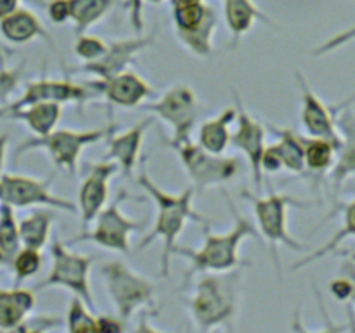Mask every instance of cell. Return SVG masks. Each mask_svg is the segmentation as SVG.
Masks as SVG:
<instances>
[{"label":"cell","instance_id":"obj_44","mask_svg":"<svg viewBox=\"0 0 355 333\" xmlns=\"http://www.w3.org/2000/svg\"><path fill=\"white\" fill-rule=\"evenodd\" d=\"M19 7V0H0V19L9 16Z\"/></svg>","mask_w":355,"mask_h":333},{"label":"cell","instance_id":"obj_49","mask_svg":"<svg viewBox=\"0 0 355 333\" xmlns=\"http://www.w3.org/2000/svg\"><path fill=\"white\" fill-rule=\"evenodd\" d=\"M350 257H352V259H355V252H352V253H349Z\"/></svg>","mask_w":355,"mask_h":333},{"label":"cell","instance_id":"obj_28","mask_svg":"<svg viewBox=\"0 0 355 333\" xmlns=\"http://www.w3.org/2000/svg\"><path fill=\"white\" fill-rule=\"evenodd\" d=\"M54 219L55 214L52 210L38 208V210L31 212L28 217H24L23 221L17 222L21 245L37 250L44 248L49 241V236H51V228Z\"/></svg>","mask_w":355,"mask_h":333},{"label":"cell","instance_id":"obj_25","mask_svg":"<svg viewBox=\"0 0 355 333\" xmlns=\"http://www.w3.org/2000/svg\"><path fill=\"white\" fill-rule=\"evenodd\" d=\"M61 114L62 108L59 103H37L9 113L6 118L24 121L35 135L42 137L54 130L55 125L61 120Z\"/></svg>","mask_w":355,"mask_h":333},{"label":"cell","instance_id":"obj_9","mask_svg":"<svg viewBox=\"0 0 355 333\" xmlns=\"http://www.w3.org/2000/svg\"><path fill=\"white\" fill-rule=\"evenodd\" d=\"M52 269L47 278L37 283V290L51 287H62L71 291L73 295L82 298L90 309H94L92 290H90L89 273L94 264V257L80 255V253L69 252L68 246L55 238L51 245Z\"/></svg>","mask_w":355,"mask_h":333},{"label":"cell","instance_id":"obj_21","mask_svg":"<svg viewBox=\"0 0 355 333\" xmlns=\"http://www.w3.org/2000/svg\"><path fill=\"white\" fill-rule=\"evenodd\" d=\"M0 35L6 38L9 44H28L35 38H45L49 44L54 47V38L47 31V28L42 24V21L35 16L31 10L17 7L14 12L0 19Z\"/></svg>","mask_w":355,"mask_h":333},{"label":"cell","instance_id":"obj_18","mask_svg":"<svg viewBox=\"0 0 355 333\" xmlns=\"http://www.w3.org/2000/svg\"><path fill=\"white\" fill-rule=\"evenodd\" d=\"M99 96L106 97L110 103L118 104L121 108L141 106L146 99L155 96L148 82L134 71H123L110 76L106 80H92L87 82Z\"/></svg>","mask_w":355,"mask_h":333},{"label":"cell","instance_id":"obj_13","mask_svg":"<svg viewBox=\"0 0 355 333\" xmlns=\"http://www.w3.org/2000/svg\"><path fill=\"white\" fill-rule=\"evenodd\" d=\"M99 94L89 85V83H75L71 80H51L47 76H42L40 80L28 82L23 96L14 103L0 108V118H6L9 113H14L17 110L31 106L37 103H75L83 106L89 101L96 99Z\"/></svg>","mask_w":355,"mask_h":333},{"label":"cell","instance_id":"obj_20","mask_svg":"<svg viewBox=\"0 0 355 333\" xmlns=\"http://www.w3.org/2000/svg\"><path fill=\"white\" fill-rule=\"evenodd\" d=\"M149 123H151V120L146 118L123 134L116 135V132H114L107 137V155L104 160L116 162L127 177L132 176L135 165H137L139 153L142 148V137H144V132Z\"/></svg>","mask_w":355,"mask_h":333},{"label":"cell","instance_id":"obj_36","mask_svg":"<svg viewBox=\"0 0 355 333\" xmlns=\"http://www.w3.org/2000/svg\"><path fill=\"white\" fill-rule=\"evenodd\" d=\"M24 66L26 62H19L16 68H3L2 61H0V103L7 101V97L17 89L21 78H23Z\"/></svg>","mask_w":355,"mask_h":333},{"label":"cell","instance_id":"obj_1","mask_svg":"<svg viewBox=\"0 0 355 333\" xmlns=\"http://www.w3.org/2000/svg\"><path fill=\"white\" fill-rule=\"evenodd\" d=\"M139 186L155 200L156 203V221L155 228L148 236L142 238V241L137 245V250H144L156 239L163 241V253H162V276L168 278L170 274V260H172L173 252H175L177 239H179L180 232L184 231L186 224L189 221L200 222L205 224L208 222L203 215L198 214L193 207L194 191L193 186L186 187L182 193H168V191L162 189L156 186L155 180L148 176L146 172L139 173L137 179Z\"/></svg>","mask_w":355,"mask_h":333},{"label":"cell","instance_id":"obj_46","mask_svg":"<svg viewBox=\"0 0 355 333\" xmlns=\"http://www.w3.org/2000/svg\"><path fill=\"white\" fill-rule=\"evenodd\" d=\"M198 2H205V0H170L172 7H184V6H191V3H198Z\"/></svg>","mask_w":355,"mask_h":333},{"label":"cell","instance_id":"obj_35","mask_svg":"<svg viewBox=\"0 0 355 333\" xmlns=\"http://www.w3.org/2000/svg\"><path fill=\"white\" fill-rule=\"evenodd\" d=\"M107 42H104L103 38L92 37V35H78V40L75 44V54L80 59H83L85 62L96 61L101 56L106 52Z\"/></svg>","mask_w":355,"mask_h":333},{"label":"cell","instance_id":"obj_10","mask_svg":"<svg viewBox=\"0 0 355 333\" xmlns=\"http://www.w3.org/2000/svg\"><path fill=\"white\" fill-rule=\"evenodd\" d=\"M141 106L144 111L158 114L163 121L172 127L173 134L166 141V144H175V142L191 139L201 110L196 94L187 85H173L158 101L141 104Z\"/></svg>","mask_w":355,"mask_h":333},{"label":"cell","instance_id":"obj_2","mask_svg":"<svg viewBox=\"0 0 355 333\" xmlns=\"http://www.w3.org/2000/svg\"><path fill=\"white\" fill-rule=\"evenodd\" d=\"M229 208L234 215V225L227 232L214 234L207 229L203 246L198 250L182 248L179 245L175 246L173 253L189 260V269L186 273L187 278L198 273H229V271H234L238 267L248 266V262H245L239 257V246L245 239L259 238V232H257L252 221L239 214L232 207L231 201H229Z\"/></svg>","mask_w":355,"mask_h":333},{"label":"cell","instance_id":"obj_43","mask_svg":"<svg viewBox=\"0 0 355 333\" xmlns=\"http://www.w3.org/2000/svg\"><path fill=\"white\" fill-rule=\"evenodd\" d=\"M342 274H345L347 278L350 280V297H349V302H352L355 305V259L349 255V259L345 260V262L342 264Z\"/></svg>","mask_w":355,"mask_h":333},{"label":"cell","instance_id":"obj_24","mask_svg":"<svg viewBox=\"0 0 355 333\" xmlns=\"http://www.w3.org/2000/svg\"><path fill=\"white\" fill-rule=\"evenodd\" d=\"M35 309V293L26 288L0 290V330H17Z\"/></svg>","mask_w":355,"mask_h":333},{"label":"cell","instance_id":"obj_37","mask_svg":"<svg viewBox=\"0 0 355 333\" xmlns=\"http://www.w3.org/2000/svg\"><path fill=\"white\" fill-rule=\"evenodd\" d=\"M61 323L62 319L58 318V316H35V318H30V316H28L17 330H19V332H44V330L61 326Z\"/></svg>","mask_w":355,"mask_h":333},{"label":"cell","instance_id":"obj_15","mask_svg":"<svg viewBox=\"0 0 355 333\" xmlns=\"http://www.w3.org/2000/svg\"><path fill=\"white\" fill-rule=\"evenodd\" d=\"M120 170L116 162L104 160L87 166V176L78 189V214L82 217L83 231L89 229L90 222L106 207L110 194V180Z\"/></svg>","mask_w":355,"mask_h":333},{"label":"cell","instance_id":"obj_14","mask_svg":"<svg viewBox=\"0 0 355 333\" xmlns=\"http://www.w3.org/2000/svg\"><path fill=\"white\" fill-rule=\"evenodd\" d=\"M236 101V132L231 134V144L243 151L252 169L253 184L257 191H262L263 187V170H262V156L266 151V127L260 121H257L252 114L246 111L243 104L241 96L234 90Z\"/></svg>","mask_w":355,"mask_h":333},{"label":"cell","instance_id":"obj_29","mask_svg":"<svg viewBox=\"0 0 355 333\" xmlns=\"http://www.w3.org/2000/svg\"><path fill=\"white\" fill-rule=\"evenodd\" d=\"M218 26V16L217 10H211L207 16V19L201 24H198L196 28L189 31H179L177 38L193 52L198 58H210L211 52H214V33Z\"/></svg>","mask_w":355,"mask_h":333},{"label":"cell","instance_id":"obj_22","mask_svg":"<svg viewBox=\"0 0 355 333\" xmlns=\"http://www.w3.org/2000/svg\"><path fill=\"white\" fill-rule=\"evenodd\" d=\"M222 3H224V19L231 31L234 47L239 44L243 35L252 30L257 21H262L267 26H276L274 21L253 0H222Z\"/></svg>","mask_w":355,"mask_h":333},{"label":"cell","instance_id":"obj_27","mask_svg":"<svg viewBox=\"0 0 355 333\" xmlns=\"http://www.w3.org/2000/svg\"><path fill=\"white\" fill-rule=\"evenodd\" d=\"M304 158H305V170L312 177H322L326 172L333 169L336 160V148L331 141L321 137H304Z\"/></svg>","mask_w":355,"mask_h":333},{"label":"cell","instance_id":"obj_34","mask_svg":"<svg viewBox=\"0 0 355 333\" xmlns=\"http://www.w3.org/2000/svg\"><path fill=\"white\" fill-rule=\"evenodd\" d=\"M89 309V305L76 295L69 300L68 314H66V328H68V332H97L96 318L90 314Z\"/></svg>","mask_w":355,"mask_h":333},{"label":"cell","instance_id":"obj_38","mask_svg":"<svg viewBox=\"0 0 355 333\" xmlns=\"http://www.w3.org/2000/svg\"><path fill=\"white\" fill-rule=\"evenodd\" d=\"M352 40H355V24L352 28H349V30L342 31V33L335 35V37H331L329 40H326L321 47L315 49L314 56H326L329 54V52L336 51V49L343 47V45H347Z\"/></svg>","mask_w":355,"mask_h":333},{"label":"cell","instance_id":"obj_26","mask_svg":"<svg viewBox=\"0 0 355 333\" xmlns=\"http://www.w3.org/2000/svg\"><path fill=\"white\" fill-rule=\"evenodd\" d=\"M340 210H342V214H343L342 229H340V231L336 232L331 239H328L324 245L319 246V248H315V250H312V252H309L304 259L298 260V262L293 266V271L304 269V267L314 264L315 260H321V259H324V257L331 255V253H336V250L340 248V245H342L345 239L355 238V200L343 205Z\"/></svg>","mask_w":355,"mask_h":333},{"label":"cell","instance_id":"obj_4","mask_svg":"<svg viewBox=\"0 0 355 333\" xmlns=\"http://www.w3.org/2000/svg\"><path fill=\"white\" fill-rule=\"evenodd\" d=\"M243 198L252 201L253 214H255L257 224H259L260 234L269 243V248L274 255L277 269H279V257H277V246L284 245L293 252H304L309 250L305 243L298 241L295 236L288 231V210L293 207H307L305 201L297 200L288 194L272 193L269 196H255L243 189Z\"/></svg>","mask_w":355,"mask_h":333},{"label":"cell","instance_id":"obj_31","mask_svg":"<svg viewBox=\"0 0 355 333\" xmlns=\"http://www.w3.org/2000/svg\"><path fill=\"white\" fill-rule=\"evenodd\" d=\"M19 228H17L14 207L0 203V259L3 264H10L12 257L21 248Z\"/></svg>","mask_w":355,"mask_h":333},{"label":"cell","instance_id":"obj_50","mask_svg":"<svg viewBox=\"0 0 355 333\" xmlns=\"http://www.w3.org/2000/svg\"><path fill=\"white\" fill-rule=\"evenodd\" d=\"M2 264H3V262H2V259H0V266H2Z\"/></svg>","mask_w":355,"mask_h":333},{"label":"cell","instance_id":"obj_33","mask_svg":"<svg viewBox=\"0 0 355 333\" xmlns=\"http://www.w3.org/2000/svg\"><path fill=\"white\" fill-rule=\"evenodd\" d=\"M211 10H214V7L205 2L191 3V6L184 7H172V19L173 26H175V33L189 31L196 28L198 24H201L207 19V16Z\"/></svg>","mask_w":355,"mask_h":333},{"label":"cell","instance_id":"obj_3","mask_svg":"<svg viewBox=\"0 0 355 333\" xmlns=\"http://www.w3.org/2000/svg\"><path fill=\"white\" fill-rule=\"evenodd\" d=\"M239 273H203L189 300L191 316L203 332L232 323L238 311Z\"/></svg>","mask_w":355,"mask_h":333},{"label":"cell","instance_id":"obj_32","mask_svg":"<svg viewBox=\"0 0 355 333\" xmlns=\"http://www.w3.org/2000/svg\"><path fill=\"white\" fill-rule=\"evenodd\" d=\"M42 264H44V257H42L40 250L30 248V246H21L16 255L12 257V260H10L17 287L24 280L35 276L42 269Z\"/></svg>","mask_w":355,"mask_h":333},{"label":"cell","instance_id":"obj_47","mask_svg":"<svg viewBox=\"0 0 355 333\" xmlns=\"http://www.w3.org/2000/svg\"><path fill=\"white\" fill-rule=\"evenodd\" d=\"M0 54H12V51H10L9 47H6L2 40H0ZM0 59H2V58H0Z\"/></svg>","mask_w":355,"mask_h":333},{"label":"cell","instance_id":"obj_23","mask_svg":"<svg viewBox=\"0 0 355 333\" xmlns=\"http://www.w3.org/2000/svg\"><path fill=\"white\" fill-rule=\"evenodd\" d=\"M236 121V106H229L217 117L203 121L198 132V144L215 155H224L231 146V125Z\"/></svg>","mask_w":355,"mask_h":333},{"label":"cell","instance_id":"obj_42","mask_svg":"<svg viewBox=\"0 0 355 333\" xmlns=\"http://www.w3.org/2000/svg\"><path fill=\"white\" fill-rule=\"evenodd\" d=\"M97 332H121L123 330V319L111 318V316H97L96 318Z\"/></svg>","mask_w":355,"mask_h":333},{"label":"cell","instance_id":"obj_5","mask_svg":"<svg viewBox=\"0 0 355 333\" xmlns=\"http://www.w3.org/2000/svg\"><path fill=\"white\" fill-rule=\"evenodd\" d=\"M116 130L118 125L110 123L106 127L94 128V130H52L51 134L42 135V137L35 135V137L28 139L23 144L17 146L14 160L19 158L23 153L31 151V149H45L55 166L76 173V170H78V158L82 155L83 148L94 144V142H99L101 139H107Z\"/></svg>","mask_w":355,"mask_h":333},{"label":"cell","instance_id":"obj_39","mask_svg":"<svg viewBox=\"0 0 355 333\" xmlns=\"http://www.w3.org/2000/svg\"><path fill=\"white\" fill-rule=\"evenodd\" d=\"M45 7L52 23L62 24L69 21V0H51Z\"/></svg>","mask_w":355,"mask_h":333},{"label":"cell","instance_id":"obj_8","mask_svg":"<svg viewBox=\"0 0 355 333\" xmlns=\"http://www.w3.org/2000/svg\"><path fill=\"white\" fill-rule=\"evenodd\" d=\"M128 198L130 196H128L127 191H120L116 200L110 207H104L97 214V217L94 219L96 225H94L92 231L85 229L80 234H76L75 238L69 239L68 245L80 241H90L106 250H113V252L128 255L132 250L130 234L135 231H142L146 228V221H134V219L127 217L121 212V201L128 200Z\"/></svg>","mask_w":355,"mask_h":333},{"label":"cell","instance_id":"obj_45","mask_svg":"<svg viewBox=\"0 0 355 333\" xmlns=\"http://www.w3.org/2000/svg\"><path fill=\"white\" fill-rule=\"evenodd\" d=\"M7 142H9V134H7V132H2V134H0V176H2L3 163H6Z\"/></svg>","mask_w":355,"mask_h":333},{"label":"cell","instance_id":"obj_48","mask_svg":"<svg viewBox=\"0 0 355 333\" xmlns=\"http://www.w3.org/2000/svg\"><path fill=\"white\" fill-rule=\"evenodd\" d=\"M142 2H144V0H142ZM146 2H149V3H162L163 0H146Z\"/></svg>","mask_w":355,"mask_h":333},{"label":"cell","instance_id":"obj_6","mask_svg":"<svg viewBox=\"0 0 355 333\" xmlns=\"http://www.w3.org/2000/svg\"><path fill=\"white\" fill-rule=\"evenodd\" d=\"M179 155L187 176L193 180V187L196 193L229 182L234 179L241 170V160L238 156L215 155L201 148L198 142L191 139L184 142L168 144Z\"/></svg>","mask_w":355,"mask_h":333},{"label":"cell","instance_id":"obj_30","mask_svg":"<svg viewBox=\"0 0 355 333\" xmlns=\"http://www.w3.org/2000/svg\"><path fill=\"white\" fill-rule=\"evenodd\" d=\"M114 2L116 0H69V21L75 24V33H85L92 24L99 23Z\"/></svg>","mask_w":355,"mask_h":333},{"label":"cell","instance_id":"obj_12","mask_svg":"<svg viewBox=\"0 0 355 333\" xmlns=\"http://www.w3.org/2000/svg\"><path fill=\"white\" fill-rule=\"evenodd\" d=\"M297 78L298 90H300L302 96V125H304L305 132H307L311 137H321L331 141L336 148H340L342 144V135H340L338 125V114L342 113V110H345L347 106H352L355 103V94L345 99L343 103L336 104V106H328L314 90L311 89L309 82L305 80V76L300 71L295 75Z\"/></svg>","mask_w":355,"mask_h":333},{"label":"cell","instance_id":"obj_40","mask_svg":"<svg viewBox=\"0 0 355 333\" xmlns=\"http://www.w3.org/2000/svg\"><path fill=\"white\" fill-rule=\"evenodd\" d=\"M125 9H128V17H130V24L137 33H142L144 28V17H142V7L144 2L142 0H125Z\"/></svg>","mask_w":355,"mask_h":333},{"label":"cell","instance_id":"obj_11","mask_svg":"<svg viewBox=\"0 0 355 333\" xmlns=\"http://www.w3.org/2000/svg\"><path fill=\"white\" fill-rule=\"evenodd\" d=\"M52 177L40 180L16 173L0 176V203H7L14 208L51 207L55 210H66L78 214V207L69 200L55 196L51 191Z\"/></svg>","mask_w":355,"mask_h":333},{"label":"cell","instance_id":"obj_19","mask_svg":"<svg viewBox=\"0 0 355 333\" xmlns=\"http://www.w3.org/2000/svg\"><path fill=\"white\" fill-rule=\"evenodd\" d=\"M336 125L342 135V144L336 151L335 165L329 170V179L335 193H338L343 182L355 176V113L352 108L347 106L345 110H342Z\"/></svg>","mask_w":355,"mask_h":333},{"label":"cell","instance_id":"obj_16","mask_svg":"<svg viewBox=\"0 0 355 333\" xmlns=\"http://www.w3.org/2000/svg\"><path fill=\"white\" fill-rule=\"evenodd\" d=\"M155 45V35L149 37H134L125 40L107 42V49L99 59L83 62L80 69L96 76L97 80H106L118 73L127 71L128 66L135 61V56L144 49Z\"/></svg>","mask_w":355,"mask_h":333},{"label":"cell","instance_id":"obj_41","mask_svg":"<svg viewBox=\"0 0 355 333\" xmlns=\"http://www.w3.org/2000/svg\"><path fill=\"white\" fill-rule=\"evenodd\" d=\"M329 291H331L333 297H336L338 300L347 302L350 297V280L345 276V274H342V276L336 278L335 281H331V284H329Z\"/></svg>","mask_w":355,"mask_h":333},{"label":"cell","instance_id":"obj_7","mask_svg":"<svg viewBox=\"0 0 355 333\" xmlns=\"http://www.w3.org/2000/svg\"><path fill=\"white\" fill-rule=\"evenodd\" d=\"M101 274L111 300L116 307L118 318L128 321L141 307L155 302V284L148 278L132 271L120 260H111L101 266Z\"/></svg>","mask_w":355,"mask_h":333},{"label":"cell","instance_id":"obj_17","mask_svg":"<svg viewBox=\"0 0 355 333\" xmlns=\"http://www.w3.org/2000/svg\"><path fill=\"white\" fill-rule=\"evenodd\" d=\"M274 135H277V142L266 146L262 156L263 172H279L288 170L291 173H307L304 158V142L302 135L293 128H277L274 125H267Z\"/></svg>","mask_w":355,"mask_h":333}]
</instances>
